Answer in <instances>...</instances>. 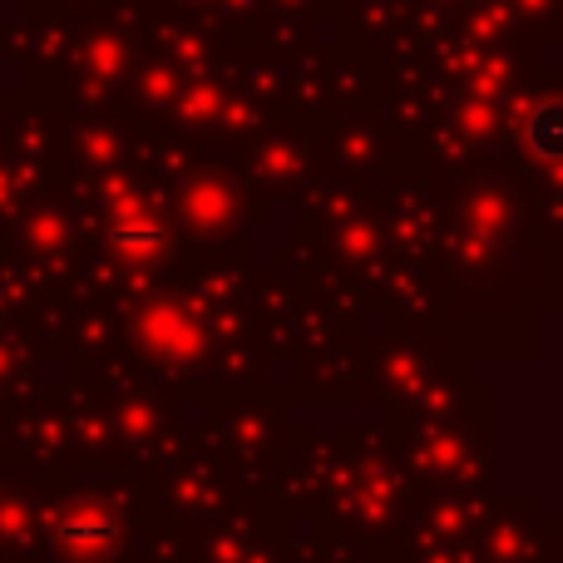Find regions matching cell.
Returning <instances> with one entry per match:
<instances>
[{"mask_svg": "<svg viewBox=\"0 0 563 563\" xmlns=\"http://www.w3.org/2000/svg\"><path fill=\"white\" fill-rule=\"evenodd\" d=\"M144 336L154 341L158 351H168V356H194L198 351V331L188 327L184 317H174V311H158V317L144 321Z\"/></svg>", "mask_w": 563, "mask_h": 563, "instance_id": "6da1fadb", "label": "cell"}]
</instances>
